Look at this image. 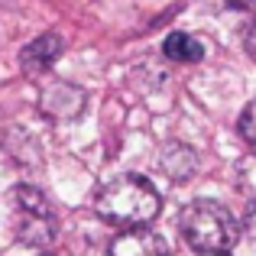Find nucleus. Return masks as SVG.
I'll list each match as a JSON object with an SVG mask.
<instances>
[{"mask_svg":"<svg viewBox=\"0 0 256 256\" xmlns=\"http://www.w3.org/2000/svg\"><path fill=\"white\" fill-rule=\"evenodd\" d=\"M94 208L107 224L117 227H143L162 208L159 192L143 178V175H117L104 182L94 194Z\"/></svg>","mask_w":256,"mask_h":256,"instance_id":"obj_1","label":"nucleus"},{"mask_svg":"<svg viewBox=\"0 0 256 256\" xmlns=\"http://www.w3.org/2000/svg\"><path fill=\"white\" fill-rule=\"evenodd\" d=\"M178 230L194 253H204V256L230 253V246L240 237L237 218L220 201H211V198H198L192 204H185V211L178 214Z\"/></svg>","mask_w":256,"mask_h":256,"instance_id":"obj_2","label":"nucleus"},{"mask_svg":"<svg viewBox=\"0 0 256 256\" xmlns=\"http://www.w3.org/2000/svg\"><path fill=\"white\" fill-rule=\"evenodd\" d=\"M10 220H13V230H16L20 244L36 246V250H46L58 234V220H56V211H52L49 198L32 185L13 188Z\"/></svg>","mask_w":256,"mask_h":256,"instance_id":"obj_3","label":"nucleus"},{"mask_svg":"<svg viewBox=\"0 0 256 256\" xmlns=\"http://www.w3.org/2000/svg\"><path fill=\"white\" fill-rule=\"evenodd\" d=\"M39 107L49 120H75L84 110V91L72 82L46 84L39 94Z\"/></svg>","mask_w":256,"mask_h":256,"instance_id":"obj_4","label":"nucleus"},{"mask_svg":"<svg viewBox=\"0 0 256 256\" xmlns=\"http://www.w3.org/2000/svg\"><path fill=\"white\" fill-rule=\"evenodd\" d=\"M110 256H169V244L150 227H126L114 237Z\"/></svg>","mask_w":256,"mask_h":256,"instance_id":"obj_5","label":"nucleus"},{"mask_svg":"<svg viewBox=\"0 0 256 256\" xmlns=\"http://www.w3.org/2000/svg\"><path fill=\"white\" fill-rule=\"evenodd\" d=\"M62 49H65V42H62L58 32H42V36H36L20 52V65H23L26 75H39V72L56 65V58L62 56Z\"/></svg>","mask_w":256,"mask_h":256,"instance_id":"obj_6","label":"nucleus"},{"mask_svg":"<svg viewBox=\"0 0 256 256\" xmlns=\"http://www.w3.org/2000/svg\"><path fill=\"white\" fill-rule=\"evenodd\" d=\"M159 166H162V172L169 175L172 182H185L198 169V156H194L185 143H169L162 150V156H159Z\"/></svg>","mask_w":256,"mask_h":256,"instance_id":"obj_7","label":"nucleus"},{"mask_svg":"<svg viewBox=\"0 0 256 256\" xmlns=\"http://www.w3.org/2000/svg\"><path fill=\"white\" fill-rule=\"evenodd\" d=\"M162 52L172 62H201L204 58V46L192 32H169L166 42H162Z\"/></svg>","mask_w":256,"mask_h":256,"instance_id":"obj_8","label":"nucleus"},{"mask_svg":"<svg viewBox=\"0 0 256 256\" xmlns=\"http://www.w3.org/2000/svg\"><path fill=\"white\" fill-rule=\"evenodd\" d=\"M237 126H240V136L246 140V146H250V150H256V100H250V104L244 107Z\"/></svg>","mask_w":256,"mask_h":256,"instance_id":"obj_9","label":"nucleus"},{"mask_svg":"<svg viewBox=\"0 0 256 256\" xmlns=\"http://www.w3.org/2000/svg\"><path fill=\"white\" fill-rule=\"evenodd\" d=\"M211 10H246L250 4H256V0H204Z\"/></svg>","mask_w":256,"mask_h":256,"instance_id":"obj_10","label":"nucleus"},{"mask_svg":"<svg viewBox=\"0 0 256 256\" xmlns=\"http://www.w3.org/2000/svg\"><path fill=\"white\" fill-rule=\"evenodd\" d=\"M244 234L256 244V201L246 208V214H244Z\"/></svg>","mask_w":256,"mask_h":256,"instance_id":"obj_11","label":"nucleus"},{"mask_svg":"<svg viewBox=\"0 0 256 256\" xmlns=\"http://www.w3.org/2000/svg\"><path fill=\"white\" fill-rule=\"evenodd\" d=\"M244 42H246V52L256 58V16L250 20V26H246V32H244Z\"/></svg>","mask_w":256,"mask_h":256,"instance_id":"obj_12","label":"nucleus"},{"mask_svg":"<svg viewBox=\"0 0 256 256\" xmlns=\"http://www.w3.org/2000/svg\"><path fill=\"white\" fill-rule=\"evenodd\" d=\"M224 256H227V253H224Z\"/></svg>","mask_w":256,"mask_h":256,"instance_id":"obj_13","label":"nucleus"}]
</instances>
